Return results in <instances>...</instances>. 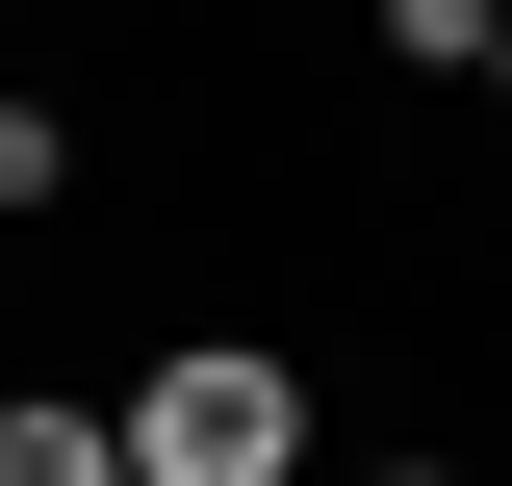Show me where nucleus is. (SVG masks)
<instances>
[{"mask_svg": "<svg viewBox=\"0 0 512 486\" xmlns=\"http://www.w3.org/2000/svg\"><path fill=\"white\" fill-rule=\"evenodd\" d=\"M384 486H461V461H384Z\"/></svg>", "mask_w": 512, "mask_h": 486, "instance_id": "423d86ee", "label": "nucleus"}, {"mask_svg": "<svg viewBox=\"0 0 512 486\" xmlns=\"http://www.w3.org/2000/svg\"><path fill=\"white\" fill-rule=\"evenodd\" d=\"M52 180H77V128H52V103H0V205H52Z\"/></svg>", "mask_w": 512, "mask_h": 486, "instance_id": "20e7f679", "label": "nucleus"}, {"mask_svg": "<svg viewBox=\"0 0 512 486\" xmlns=\"http://www.w3.org/2000/svg\"><path fill=\"white\" fill-rule=\"evenodd\" d=\"M384 52L410 77H487V0H384Z\"/></svg>", "mask_w": 512, "mask_h": 486, "instance_id": "7ed1b4c3", "label": "nucleus"}, {"mask_svg": "<svg viewBox=\"0 0 512 486\" xmlns=\"http://www.w3.org/2000/svg\"><path fill=\"white\" fill-rule=\"evenodd\" d=\"M0 486H128V410H77V384H26V410H0Z\"/></svg>", "mask_w": 512, "mask_h": 486, "instance_id": "f03ea898", "label": "nucleus"}, {"mask_svg": "<svg viewBox=\"0 0 512 486\" xmlns=\"http://www.w3.org/2000/svg\"><path fill=\"white\" fill-rule=\"evenodd\" d=\"M128 486H308V384L282 359H154L128 384Z\"/></svg>", "mask_w": 512, "mask_h": 486, "instance_id": "f257e3e1", "label": "nucleus"}, {"mask_svg": "<svg viewBox=\"0 0 512 486\" xmlns=\"http://www.w3.org/2000/svg\"><path fill=\"white\" fill-rule=\"evenodd\" d=\"M487 103H512V0H487Z\"/></svg>", "mask_w": 512, "mask_h": 486, "instance_id": "39448f33", "label": "nucleus"}]
</instances>
